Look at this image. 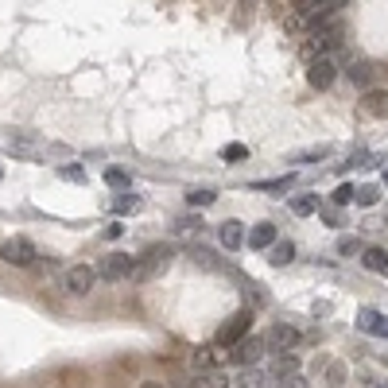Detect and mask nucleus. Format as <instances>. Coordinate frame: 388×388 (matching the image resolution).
Instances as JSON below:
<instances>
[{
    "label": "nucleus",
    "instance_id": "obj_1",
    "mask_svg": "<svg viewBox=\"0 0 388 388\" xmlns=\"http://www.w3.org/2000/svg\"><path fill=\"white\" fill-rule=\"evenodd\" d=\"M171 261H175V249H171V245H152V249H144L140 256H136L132 276H128V280L148 283V280H155V276H164V272L171 268Z\"/></svg>",
    "mask_w": 388,
    "mask_h": 388
},
{
    "label": "nucleus",
    "instance_id": "obj_2",
    "mask_svg": "<svg viewBox=\"0 0 388 388\" xmlns=\"http://www.w3.org/2000/svg\"><path fill=\"white\" fill-rule=\"evenodd\" d=\"M35 245L28 241V237H8V241H0V261L4 264H16V268H28V264H35Z\"/></svg>",
    "mask_w": 388,
    "mask_h": 388
},
{
    "label": "nucleus",
    "instance_id": "obj_3",
    "mask_svg": "<svg viewBox=\"0 0 388 388\" xmlns=\"http://www.w3.org/2000/svg\"><path fill=\"white\" fill-rule=\"evenodd\" d=\"M264 353H268V342H264L261 334H256V338H241V342H237L229 358L237 361V365L249 369V365H256V361H264Z\"/></svg>",
    "mask_w": 388,
    "mask_h": 388
},
{
    "label": "nucleus",
    "instance_id": "obj_4",
    "mask_svg": "<svg viewBox=\"0 0 388 388\" xmlns=\"http://www.w3.org/2000/svg\"><path fill=\"white\" fill-rule=\"evenodd\" d=\"M132 264L136 256H128V252H109V256H101V280H128L132 276Z\"/></svg>",
    "mask_w": 388,
    "mask_h": 388
},
{
    "label": "nucleus",
    "instance_id": "obj_5",
    "mask_svg": "<svg viewBox=\"0 0 388 388\" xmlns=\"http://www.w3.org/2000/svg\"><path fill=\"white\" fill-rule=\"evenodd\" d=\"M249 326H252V315L249 310H237V315L218 330V346H237L241 338H249Z\"/></svg>",
    "mask_w": 388,
    "mask_h": 388
},
{
    "label": "nucleus",
    "instance_id": "obj_6",
    "mask_svg": "<svg viewBox=\"0 0 388 388\" xmlns=\"http://www.w3.org/2000/svg\"><path fill=\"white\" fill-rule=\"evenodd\" d=\"M334 78H338V62H334L330 55L315 58V62H310V70H307V82H310L315 89H326Z\"/></svg>",
    "mask_w": 388,
    "mask_h": 388
},
{
    "label": "nucleus",
    "instance_id": "obj_7",
    "mask_svg": "<svg viewBox=\"0 0 388 388\" xmlns=\"http://www.w3.org/2000/svg\"><path fill=\"white\" fill-rule=\"evenodd\" d=\"M94 280H97L94 268H86V264H74V268L67 272V280H62V283H67L70 295H86V291L94 288Z\"/></svg>",
    "mask_w": 388,
    "mask_h": 388
},
{
    "label": "nucleus",
    "instance_id": "obj_8",
    "mask_svg": "<svg viewBox=\"0 0 388 388\" xmlns=\"http://www.w3.org/2000/svg\"><path fill=\"white\" fill-rule=\"evenodd\" d=\"M264 342H268V349H291L295 342H299V330L288 326V322H276V326L264 334Z\"/></svg>",
    "mask_w": 388,
    "mask_h": 388
},
{
    "label": "nucleus",
    "instance_id": "obj_9",
    "mask_svg": "<svg viewBox=\"0 0 388 388\" xmlns=\"http://www.w3.org/2000/svg\"><path fill=\"white\" fill-rule=\"evenodd\" d=\"M4 144H8L12 155H35L39 152V140L31 132H8V140H4Z\"/></svg>",
    "mask_w": 388,
    "mask_h": 388
},
{
    "label": "nucleus",
    "instance_id": "obj_10",
    "mask_svg": "<svg viewBox=\"0 0 388 388\" xmlns=\"http://www.w3.org/2000/svg\"><path fill=\"white\" fill-rule=\"evenodd\" d=\"M249 245H252V249H272V245H276V225H268V222L252 225V229H249Z\"/></svg>",
    "mask_w": 388,
    "mask_h": 388
},
{
    "label": "nucleus",
    "instance_id": "obj_11",
    "mask_svg": "<svg viewBox=\"0 0 388 388\" xmlns=\"http://www.w3.org/2000/svg\"><path fill=\"white\" fill-rule=\"evenodd\" d=\"M218 237H222V245H225V249H241V241H245V229H241V222H233V218H229V222H222V229H218Z\"/></svg>",
    "mask_w": 388,
    "mask_h": 388
},
{
    "label": "nucleus",
    "instance_id": "obj_12",
    "mask_svg": "<svg viewBox=\"0 0 388 388\" xmlns=\"http://www.w3.org/2000/svg\"><path fill=\"white\" fill-rule=\"evenodd\" d=\"M361 264H365L369 272L388 276V249H365V252H361Z\"/></svg>",
    "mask_w": 388,
    "mask_h": 388
},
{
    "label": "nucleus",
    "instance_id": "obj_13",
    "mask_svg": "<svg viewBox=\"0 0 388 388\" xmlns=\"http://www.w3.org/2000/svg\"><path fill=\"white\" fill-rule=\"evenodd\" d=\"M194 369L198 373H213L218 369V361H222V353H213V346H202V349H194Z\"/></svg>",
    "mask_w": 388,
    "mask_h": 388
},
{
    "label": "nucleus",
    "instance_id": "obj_14",
    "mask_svg": "<svg viewBox=\"0 0 388 388\" xmlns=\"http://www.w3.org/2000/svg\"><path fill=\"white\" fill-rule=\"evenodd\" d=\"M330 144H315V148H303V152H291L288 164H310V159H326Z\"/></svg>",
    "mask_w": 388,
    "mask_h": 388
},
{
    "label": "nucleus",
    "instance_id": "obj_15",
    "mask_svg": "<svg viewBox=\"0 0 388 388\" xmlns=\"http://www.w3.org/2000/svg\"><path fill=\"white\" fill-rule=\"evenodd\" d=\"M272 373H276V380L291 377V373H299V358H291V353H280V358L272 361Z\"/></svg>",
    "mask_w": 388,
    "mask_h": 388
},
{
    "label": "nucleus",
    "instance_id": "obj_16",
    "mask_svg": "<svg viewBox=\"0 0 388 388\" xmlns=\"http://www.w3.org/2000/svg\"><path fill=\"white\" fill-rule=\"evenodd\" d=\"M349 82L361 86V89H369L373 86V67H369V62H353V67H349Z\"/></svg>",
    "mask_w": 388,
    "mask_h": 388
},
{
    "label": "nucleus",
    "instance_id": "obj_17",
    "mask_svg": "<svg viewBox=\"0 0 388 388\" xmlns=\"http://www.w3.org/2000/svg\"><path fill=\"white\" fill-rule=\"evenodd\" d=\"M229 377H225L222 369H213V373H202V377H194V388H225Z\"/></svg>",
    "mask_w": 388,
    "mask_h": 388
},
{
    "label": "nucleus",
    "instance_id": "obj_18",
    "mask_svg": "<svg viewBox=\"0 0 388 388\" xmlns=\"http://www.w3.org/2000/svg\"><path fill=\"white\" fill-rule=\"evenodd\" d=\"M291 210L299 213V218H307V213L319 210V198H315V194H295V198H291Z\"/></svg>",
    "mask_w": 388,
    "mask_h": 388
},
{
    "label": "nucleus",
    "instance_id": "obj_19",
    "mask_svg": "<svg viewBox=\"0 0 388 388\" xmlns=\"http://www.w3.org/2000/svg\"><path fill=\"white\" fill-rule=\"evenodd\" d=\"M380 319H385V315H380V310L365 307V310H361V315H358V326H361V330H365V334H377Z\"/></svg>",
    "mask_w": 388,
    "mask_h": 388
},
{
    "label": "nucleus",
    "instance_id": "obj_20",
    "mask_svg": "<svg viewBox=\"0 0 388 388\" xmlns=\"http://www.w3.org/2000/svg\"><path fill=\"white\" fill-rule=\"evenodd\" d=\"M291 256H295V245H291V241H280V245H272V256H268V261L283 268V264H291Z\"/></svg>",
    "mask_w": 388,
    "mask_h": 388
},
{
    "label": "nucleus",
    "instance_id": "obj_21",
    "mask_svg": "<svg viewBox=\"0 0 388 388\" xmlns=\"http://www.w3.org/2000/svg\"><path fill=\"white\" fill-rule=\"evenodd\" d=\"M365 113L385 116L388 113V94H365Z\"/></svg>",
    "mask_w": 388,
    "mask_h": 388
},
{
    "label": "nucleus",
    "instance_id": "obj_22",
    "mask_svg": "<svg viewBox=\"0 0 388 388\" xmlns=\"http://www.w3.org/2000/svg\"><path fill=\"white\" fill-rule=\"evenodd\" d=\"M380 194H385V191H380L377 183H369V186H361V191H358V198H353V202H361V206H377V202H380Z\"/></svg>",
    "mask_w": 388,
    "mask_h": 388
},
{
    "label": "nucleus",
    "instance_id": "obj_23",
    "mask_svg": "<svg viewBox=\"0 0 388 388\" xmlns=\"http://www.w3.org/2000/svg\"><path fill=\"white\" fill-rule=\"evenodd\" d=\"M113 210H116V213H136V210H140V198H136L132 191H125V194H121V198L113 202Z\"/></svg>",
    "mask_w": 388,
    "mask_h": 388
},
{
    "label": "nucleus",
    "instance_id": "obj_24",
    "mask_svg": "<svg viewBox=\"0 0 388 388\" xmlns=\"http://www.w3.org/2000/svg\"><path fill=\"white\" fill-rule=\"evenodd\" d=\"M358 198V186L353 183H342L338 191H334V206H346V202H353Z\"/></svg>",
    "mask_w": 388,
    "mask_h": 388
},
{
    "label": "nucleus",
    "instance_id": "obj_25",
    "mask_svg": "<svg viewBox=\"0 0 388 388\" xmlns=\"http://www.w3.org/2000/svg\"><path fill=\"white\" fill-rule=\"evenodd\" d=\"M186 202H191V206H210L213 202V191H210V186H198V191L186 194Z\"/></svg>",
    "mask_w": 388,
    "mask_h": 388
},
{
    "label": "nucleus",
    "instance_id": "obj_26",
    "mask_svg": "<svg viewBox=\"0 0 388 388\" xmlns=\"http://www.w3.org/2000/svg\"><path fill=\"white\" fill-rule=\"evenodd\" d=\"M291 186V175H283V179H264V183H256V191H288Z\"/></svg>",
    "mask_w": 388,
    "mask_h": 388
},
{
    "label": "nucleus",
    "instance_id": "obj_27",
    "mask_svg": "<svg viewBox=\"0 0 388 388\" xmlns=\"http://www.w3.org/2000/svg\"><path fill=\"white\" fill-rule=\"evenodd\" d=\"M338 252L342 256H353V252H361V241L358 237H338Z\"/></svg>",
    "mask_w": 388,
    "mask_h": 388
},
{
    "label": "nucleus",
    "instance_id": "obj_28",
    "mask_svg": "<svg viewBox=\"0 0 388 388\" xmlns=\"http://www.w3.org/2000/svg\"><path fill=\"white\" fill-rule=\"evenodd\" d=\"M249 155V148L245 144H229V148H222V159H245Z\"/></svg>",
    "mask_w": 388,
    "mask_h": 388
},
{
    "label": "nucleus",
    "instance_id": "obj_29",
    "mask_svg": "<svg viewBox=\"0 0 388 388\" xmlns=\"http://www.w3.org/2000/svg\"><path fill=\"white\" fill-rule=\"evenodd\" d=\"M276 388H307V380H303V377H299V373H291V377L276 380Z\"/></svg>",
    "mask_w": 388,
    "mask_h": 388
},
{
    "label": "nucleus",
    "instance_id": "obj_30",
    "mask_svg": "<svg viewBox=\"0 0 388 388\" xmlns=\"http://www.w3.org/2000/svg\"><path fill=\"white\" fill-rule=\"evenodd\" d=\"M58 175H62V179H74V183H82V179H86V171H82V167H58Z\"/></svg>",
    "mask_w": 388,
    "mask_h": 388
},
{
    "label": "nucleus",
    "instance_id": "obj_31",
    "mask_svg": "<svg viewBox=\"0 0 388 388\" xmlns=\"http://www.w3.org/2000/svg\"><path fill=\"white\" fill-rule=\"evenodd\" d=\"M105 179H109L113 186H128V175H125V171H109Z\"/></svg>",
    "mask_w": 388,
    "mask_h": 388
},
{
    "label": "nucleus",
    "instance_id": "obj_32",
    "mask_svg": "<svg viewBox=\"0 0 388 388\" xmlns=\"http://www.w3.org/2000/svg\"><path fill=\"white\" fill-rule=\"evenodd\" d=\"M377 338H385V342H388V319H380V326H377Z\"/></svg>",
    "mask_w": 388,
    "mask_h": 388
},
{
    "label": "nucleus",
    "instance_id": "obj_33",
    "mask_svg": "<svg viewBox=\"0 0 388 388\" xmlns=\"http://www.w3.org/2000/svg\"><path fill=\"white\" fill-rule=\"evenodd\" d=\"M140 388H167V385H164V380H144Z\"/></svg>",
    "mask_w": 388,
    "mask_h": 388
},
{
    "label": "nucleus",
    "instance_id": "obj_34",
    "mask_svg": "<svg viewBox=\"0 0 388 388\" xmlns=\"http://www.w3.org/2000/svg\"><path fill=\"white\" fill-rule=\"evenodd\" d=\"M0 175H4V167H0Z\"/></svg>",
    "mask_w": 388,
    "mask_h": 388
}]
</instances>
